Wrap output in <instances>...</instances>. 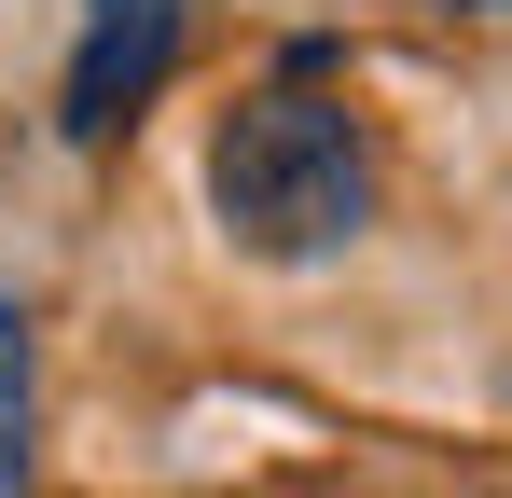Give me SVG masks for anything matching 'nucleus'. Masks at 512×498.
<instances>
[{"instance_id":"obj_1","label":"nucleus","mask_w":512,"mask_h":498,"mask_svg":"<svg viewBox=\"0 0 512 498\" xmlns=\"http://www.w3.org/2000/svg\"><path fill=\"white\" fill-rule=\"evenodd\" d=\"M208 222L250 263H333L374 222V125L319 83H263L208 125Z\"/></svg>"},{"instance_id":"obj_2","label":"nucleus","mask_w":512,"mask_h":498,"mask_svg":"<svg viewBox=\"0 0 512 498\" xmlns=\"http://www.w3.org/2000/svg\"><path fill=\"white\" fill-rule=\"evenodd\" d=\"M180 42H194V0H84V42H70V139H125V125L167 97Z\"/></svg>"},{"instance_id":"obj_3","label":"nucleus","mask_w":512,"mask_h":498,"mask_svg":"<svg viewBox=\"0 0 512 498\" xmlns=\"http://www.w3.org/2000/svg\"><path fill=\"white\" fill-rule=\"evenodd\" d=\"M28 415H42V360H28V305L0 291V498H28Z\"/></svg>"},{"instance_id":"obj_4","label":"nucleus","mask_w":512,"mask_h":498,"mask_svg":"<svg viewBox=\"0 0 512 498\" xmlns=\"http://www.w3.org/2000/svg\"><path fill=\"white\" fill-rule=\"evenodd\" d=\"M443 14H512V0H443Z\"/></svg>"}]
</instances>
